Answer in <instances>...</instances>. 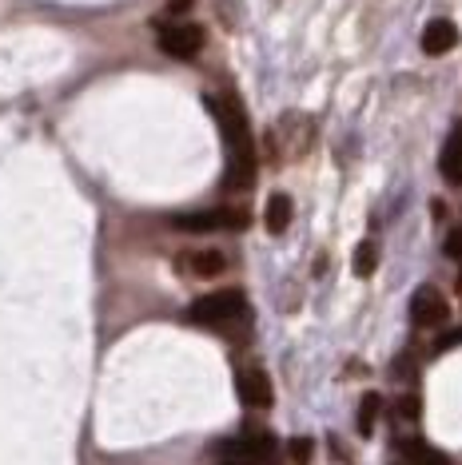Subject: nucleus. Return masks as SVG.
I'll return each mask as SVG.
<instances>
[{
  "label": "nucleus",
  "instance_id": "f257e3e1",
  "mask_svg": "<svg viewBox=\"0 0 462 465\" xmlns=\"http://www.w3.org/2000/svg\"><path fill=\"white\" fill-rule=\"evenodd\" d=\"M207 108L216 112L219 132H224V143H227V175H224V183L231 187V192H247L251 179H256V140H251L247 115H244V108H239L236 96L207 100Z\"/></svg>",
  "mask_w": 462,
  "mask_h": 465
},
{
  "label": "nucleus",
  "instance_id": "f03ea898",
  "mask_svg": "<svg viewBox=\"0 0 462 465\" xmlns=\"http://www.w3.org/2000/svg\"><path fill=\"white\" fill-rule=\"evenodd\" d=\"M247 314V299L239 291H212L204 299L187 306V322L192 326H227Z\"/></svg>",
  "mask_w": 462,
  "mask_h": 465
},
{
  "label": "nucleus",
  "instance_id": "7ed1b4c3",
  "mask_svg": "<svg viewBox=\"0 0 462 465\" xmlns=\"http://www.w3.org/2000/svg\"><path fill=\"white\" fill-rule=\"evenodd\" d=\"M276 450L271 433H244V438H227V441H216V461L219 465H264Z\"/></svg>",
  "mask_w": 462,
  "mask_h": 465
},
{
  "label": "nucleus",
  "instance_id": "20e7f679",
  "mask_svg": "<svg viewBox=\"0 0 462 465\" xmlns=\"http://www.w3.org/2000/svg\"><path fill=\"white\" fill-rule=\"evenodd\" d=\"M172 223L180 231H244L247 227V211L216 207V211H196V215H176Z\"/></svg>",
  "mask_w": 462,
  "mask_h": 465
},
{
  "label": "nucleus",
  "instance_id": "39448f33",
  "mask_svg": "<svg viewBox=\"0 0 462 465\" xmlns=\"http://www.w3.org/2000/svg\"><path fill=\"white\" fill-rule=\"evenodd\" d=\"M160 48L167 52V56L176 60H192L199 48H204V28L192 25V20H180V25H164L160 28Z\"/></svg>",
  "mask_w": 462,
  "mask_h": 465
},
{
  "label": "nucleus",
  "instance_id": "423d86ee",
  "mask_svg": "<svg viewBox=\"0 0 462 465\" xmlns=\"http://www.w3.org/2000/svg\"><path fill=\"white\" fill-rule=\"evenodd\" d=\"M447 319H450V302L443 299V291L438 287H418L411 294V322L415 326L435 331V326H443Z\"/></svg>",
  "mask_w": 462,
  "mask_h": 465
},
{
  "label": "nucleus",
  "instance_id": "0eeeda50",
  "mask_svg": "<svg viewBox=\"0 0 462 465\" xmlns=\"http://www.w3.org/2000/svg\"><path fill=\"white\" fill-rule=\"evenodd\" d=\"M236 390H239V401L251 410H267L271 398H276V390H271V378L264 366H244L236 374Z\"/></svg>",
  "mask_w": 462,
  "mask_h": 465
},
{
  "label": "nucleus",
  "instance_id": "6e6552de",
  "mask_svg": "<svg viewBox=\"0 0 462 465\" xmlns=\"http://www.w3.org/2000/svg\"><path fill=\"white\" fill-rule=\"evenodd\" d=\"M458 45V25L455 20H430L423 28V52L427 56H447Z\"/></svg>",
  "mask_w": 462,
  "mask_h": 465
},
{
  "label": "nucleus",
  "instance_id": "1a4fd4ad",
  "mask_svg": "<svg viewBox=\"0 0 462 465\" xmlns=\"http://www.w3.org/2000/svg\"><path fill=\"white\" fill-rule=\"evenodd\" d=\"M398 453H403L407 465H450V458L443 450H435L423 438H398Z\"/></svg>",
  "mask_w": 462,
  "mask_h": 465
},
{
  "label": "nucleus",
  "instance_id": "9d476101",
  "mask_svg": "<svg viewBox=\"0 0 462 465\" xmlns=\"http://www.w3.org/2000/svg\"><path fill=\"white\" fill-rule=\"evenodd\" d=\"M291 195H283V192H276L267 199V207H264V227L271 231V235H283V231L291 227Z\"/></svg>",
  "mask_w": 462,
  "mask_h": 465
},
{
  "label": "nucleus",
  "instance_id": "9b49d317",
  "mask_svg": "<svg viewBox=\"0 0 462 465\" xmlns=\"http://www.w3.org/2000/svg\"><path fill=\"white\" fill-rule=\"evenodd\" d=\"M438 172H443V179H450V183H462V128L450 132L443 155H438Z\"/></svg>",
  "mask_w": 462,
  "mask_h": 465
},
{
  "label": "nucleus",
  "instance_id": "f8f14e48",
  "mask_svg": "<svg viewBox=\"0 0 462 465\" xmlns=\"http://www.w3.org/2000/svg\"><path fill=\"white\" fill-rule=\"evenodd\" d=\"M187 271L204 274V279L224 274L227 271V255H224V251H192V255H187Z\"/></svg>",
  "mask_w": 462,
  "mask_h": 465
},
{
  "label": "nucleus",
  "instance_id": "ddd939ff",
  "mask_svg": "<svg viewBox=\"0 0 462 465\" xmlns=\"http://www.w3.org/2000/svg\"><path fill=\"white\" fill-rule=\"evenodd\" d=\"M379 410H383V398L375 394H363V401H359V433L367 438V433H375V421H379Z\"/></svg>",
  "mask_w": 462,
  "mask_h": 465
},
{
  "label": "nucleus",
  "instance_id": "4468645a",
  "mask_svg": "<svg viewBox=\"0 0 462 465\" xmlns=\"http://www.w3.org/2000/svg\"><path fill=\"white\" fill-rule=\"evenodd\" d=\"M355 274H359V279H367V274H375V267H379V247H375L371 239L367 242H359V247H355Z\"/></svg>",
  "mask_w": 462,
  "mask_h": 465
},
{
  "label": "nucleus",
  "instance_id": "2eb2a0df",
  "mask_svg": "<svg viewBox=\"0 0 462 465\" xmlns=\"http://www.w3.org/2000/svg\"><path fill=\"white\" fill-rule=\"evenodd\" d=\"M395 410H398V418H403V421H418V410H423V406H418V394H403L395 401Z\"/></svg>",
  "mask_w": 462,
  "mask_h": 465
},
{
  "label": "nucleus",
  "instance_id": "dca6fc26",
  "mask_svg": "<svg viewBox=\"0 0 462 465\" xmlns=\"http://www.w3.org/2000/svg\"><path fill=\"white\" fill-rule=\"evenodd\" d=\"M291 458H296L299 465H307V458H311V438H296V441H291Z\"/></svg>",
  "mask_w": 462,
  "mask_h": 465
},
{
  "label": "nucleus",
  "instance_id": "f3484780",
  "mask_svg": "<svg viewBox=\"0 0 462 465\" xmlns=\"http://www.w3.org/2000/svg\"><path fill=\"white\" fill-rule=\"evenodd\" d=\"M447 259L462 262V231H450V235H447Z\"/></svg>",
  "mask_w": 462,
  "mask_h": 465
},
{
  "label": "nucleus",
  "instance_id": "a211bd4d",
  "mask_svg": "<svg viewBox=\"0 0 462 465\" xmlns=\"http://www.w3.org/2000/svg\"><path fill=\"white\" fill-rule=\"evenodd\" d=\"M458 342H462V331H450L438 338V351H450V346H458Z\"/></svg>",
  "mask_w": 462,
  "mask_h": 465
},
{
  "label": "nucleus",
  "instance_id": "6ab92c4d",
  "mask_svg": "<svg viewBox=\"0 0 462 465\" xmlns=\"http://www.w3.org/2000/svg\"><path fill=\"white\" fill-rule=\"evenodd\" d=\"M184 8H192V0H172V13H184Z\"/></svg>",
  "mask_w": 462,
  "mask_h": 465
},
{
  "label": "nucleus",
  "instance_id": "aec40b11",
  "mask_svg": "<svg viewBox=\"0 0 462 465\" xmlns=\"http://www.w3.org/2000/svg\"><path fill=\"white\" fill-rule=\"evenodd\" d=\"M458 291H462V262H458Z\"/></svg>",
  "mask_w": 462,
  "mask_h": 465
},
{
  "label": "nucleus",
  "instance_id": "412c9836",
  "mask_svg": "<svg viewBox=\"0 0 462 465\" xmlns=\"http://www.w3.org/2000/svg\"><path fill=\"white\" fill-rule=\"evenodd\" d=\"M403 465H407V461H403Z\"/></svg>",
  "mask_w": 462,
  "mask_h": 465
}]
</instances>
